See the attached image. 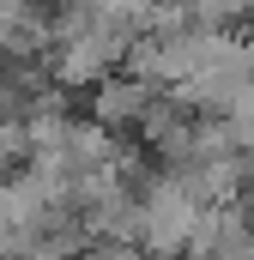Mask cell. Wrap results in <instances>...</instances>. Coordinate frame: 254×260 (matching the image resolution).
<instances>
[{
	"label": "cell",
	"instance_id": "1",
	"mask_svg": "<svg viewBox=\"0 0 254 260\" xmlns=\"http://www.w3.org/2000/svg\"><path fill=\"white\" fill-rule=\"evenodd\" d=\"M151 85L145 79H133V73H109V79H97L91 91H85V121L91 127H103L109 139H133V127H139V115L151 109Z\"/></svg>",
	"mask_w": 254,
	"mask_h": 260
}]
</instances>
